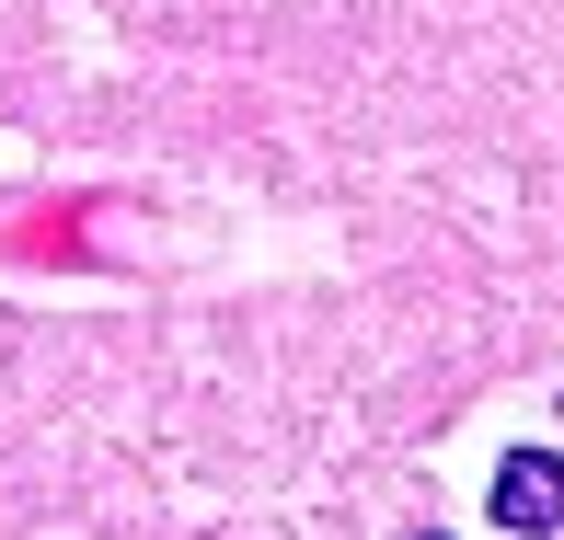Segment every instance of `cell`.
I'll list each match as a JSON object with an SVG mask.
<instances>
[{"label":"cell","mask_w":564,"mask_h":540,"mask_svg":"<svg viewBox=\"0 0 564 540\" xmlns=\"http://www.w3.org/2000/svg\"><path fill=\"white\" fill-rule=\"evenodd\" d=\"M484 506H496V529H519V540L564 529V460H553V449H519V460L496 472V495H484Z\"/></svg>","instance_id":"6da1fadb"}]
</instances>
